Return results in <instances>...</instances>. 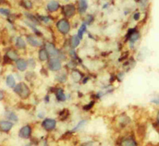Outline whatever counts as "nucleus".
Wrapping results in <instances>:
<instances>
[{"instance_id":"obj_31","label":"nucleus","mask_w":159,"mask_h":146,"mask_svg":"<svg viewBox=\"0 0 159 146\" xmlns=\"http://www.w3.org/2000/svg\"><path fill=\"white\" fill-rule=\"evenodd\" d=\"M139 18H140V14L139 13H136L134 15V19H135V20H138Z\"/></svg>"},{"instance_id":"obj_7","label":"nucleus","mask_w":159,"mask_h":146,"mask_svg":"<svg viewBox=\"0 0 159 146\" xmlns=\"http://www.w3.org/2000/svg\"><path fill=\"white\" fill-rule=\"evenodd\" d=\"M56 124H57V122H56L54 119L46 118L42 122V126H43L45 129H46L48 131H50V130H53L56 127Z\"/></svg>"},{"instance_id":"obj_27","label":"nucleus","mask_w":159,"mask_h":146,"mask_svg":"<svg viewBox=\"0 0 159 146\" xmlns=\"http://www.w3.org/2000/svg\"><path fill=\"white\" fill-rule=\"evenodd\" d=\"M0 14H2V15H5V16H9L10 14V10L6 9V8H0Z\"/></svg>"},{"instance_id":"obj_19","label":"nucleus","mask_w":159,"mask_h":146,"mask_svg":"<svg viewBox=\"0 0 159 146\" xmlns=\"http://www.w3.org/2000/svg\"><path fill=\"white\" fill-rule=\"evenodd\" d=\"M16 46L19 49H26V42L22 38L19 37L16 40Z\"/></svg>"},{"instance_id":"obj_25","label":"nucleus","mask_w":159,"mask_h":146,"mask_svg":"<svg viewBox=\"0 0 159 146\" xmlns=\"http://www.w3.org/2000/svg\"><path fill=\"white\" fill-rule=\"evenodd\" d=\"M57 79L59 82L64 83L67 79V76L64 73H59L58 75H57Z\"/></svg>"},{"instance_id":"obj_26","label":"nucleus","mask_w":159,"mask_h":146,"mask_svg":"<svg viewBox=\"0 0 159 146\" xmlns=\"http://www.w3.org/2000/svg\"><path fill=\"white\" fill-rule=\"evenodd\" d=\"M7 118H9L10 120H11V121H18V117L15 114L14 112H9L7 114Z\"/></svg>"},{"instance_id":"obj_33","label":"nucleus","mask_w":159,"mask_h":146,"mask_svg":"<svg viewBox=\"0 0 159 146\" xmlns=\"http://www.w3.org/2000/svg\"><path fill=\"white\" fill-rule=\"evenodd\" d=\"M84 146H95V144L93 142H88L84 144Z\"/></svg>"},{"instance_id":"obj_13","label":"nucleus","mask_w":159,"mask_h":146,"mask_svg":"<svg viewBox=\"0 0 159 146\" xmlns=\"http://www.w3.org/2000/svg\"><path fill=\"white\" fill-rule=\"evenodd\" d=\"M38 57L39 60L42 62L47 61L49 60V53L46 49H41L38 53Z\"/></svg>"},{"instance_id":"obj_2","label":"nucleus","mask_w":159,"mask_h":146,"mask_svg":"<svg viewBox=\"0 0 159 146\" xmlns=\"http://www.w3.org/2000/svg\"><path fill=\"white\" fill-rule=\"evenodd\" d=\"M57 28L63 34H67L70 31V24L67 19H61L57 23Z\"/></svg>"},{"instance_id":"obj_36","label":"nucleus","mask_w":159,"mask_h":146,"mask_svg":"<svg viewBox=\"0 0 159 146\" xmlns=\"http://www.w3.org/2000/svg\"><path fill=\"white\" fill-rule=\"evenodd\" d=\"M0 3H1V2H0Z\"/></svg>"},{"instance_id":"obj_23","label":"nucleus","mask_w":159,"mask_h":146,"mask_svg":"<svg viewBox=\"0 0 159 146\" xmlns=\"http://www.w3.org/2000/svg\"><path fill=\"white\" fill-rule=\"evenodd\" d=\"M86 124H87V121H86V120H82V121H80V122L79 123H78L77 126H76V127L74 128V129H72V130H73V131H76V130H79V129H82V128H83L84 126H85Z\"/></svg>"},{"instance_id":"obj_35","label":"nucleus","mask_w":159,"mask_h":146,"mask_svg":"<svg viewBox=\"0 0 159 146\" xmlns=\"http://www.w3.org/2000/svg\"><path fill=\"white\" fill-rule=\"evenodd\" d=\"M26 146H31V144H27V145H26Z\"/></svg>"},{"instance_id":"obj_21","label":"nucleus","mask_w":159,"mask_h":146,"mask_svg":"<svg viewBox=\"0 0 159 146\" xmlns=\"http://www.w3.org/2000/svg\"><path fill=\"white\" fill-rule=\"evenodd\" d=\"M121 146H137V144L133 139H126L122 142Z\"/></svg>"},{"instance_id":"obj_18","label":"nucleus","mask_w":159,"mask_h":146,"mask_svg":"<svg viewBox=\"0 0 159 146\" xmlns=\"http://www.w3.org/2000/svg\"><path fill=\"white\" fill-rule=\"evenodd\" d=\"M86 30H87V26H86L85 23H83L79 28V30H78L77 36L80 39H82V38H83V35L86 32Z\"/></svg>"},{"instance_id":"obj_4","label":"nucleus","mask_w":159,"mask_h":146,"mask_svg":"<svg viewBox=\"0 0 159 146\" xmlns=\"http://www.w3.org/2000/svg\"><path fill=\"white\" fill-rule=\"evenodd\" d=\"M45 49H46V51L49 53V56H51V58H57L58 57L59 51L53 44L50 43V42H47L45 45Z\"/></svg>"},{"instance_id":"obj_24","label":"nucleus","mask_w":159,"mask_h":146,"mask_svg":"<svg viewBox=\"0 0 159 146\" xmlns=\"http://www.w3.org/2000/svg\"><path fill=\"white\" fill-rule=\"evenodd\" d=\"M22 5L27 10L31 9L33 6L32 2H31V1H29V0H23L22 2Z\"/></svg>"},{"instance_id":"obj_17","label":"nucleus","mask_w":159,"mask_h":146,"mask_svg":"<svg viewBox=\"0 0 159 146\" xmlns=\"http://www.w3.org/2000/svg\"><path fill=\"white\" fill-rule=\"evenodd\" d=\"M6 82V85H7L9 87L14 88V87H15V79H14V77L12 75H7Z\"/></svg>"},{"instance_id":"obj_30","label":"nucleus","mask_w":159,"mask_h":146,"mask_svg":"<svg viewBox=\"0 0 159 146\" xmlns=\"http://www.w3.org/2000/svg\"><path fill=\"white\" fill-rule=\"evenodd\" d=\"M151 103H154V104H157V105H159V99H153L151 100Z\"/></svg>"},{"instance_id":"obj_12","label":"nucleus","mask_w":159,"mask_h":146,"mask_svg":"<svg viewBox=\"0 0 159 146\" xmlns=\"http://www.w3.org/2000/svg\"><path fill=\"white\" fill-rule=\"evenodd\" d=\"M16 66H17V68L19 71H24L26 70L28 63L24 59H19V60H16Z\"/></svg>"},{"instance_id":"obj_3","label":"nucleus","mask_w":159,"mask_h":146,"mask_svg":"<svg viewBox=\"0 0 159 146\" xmlns=\"http://www.w3.org/2000/svg\"><path fill=\"white\" fill-rule=\"evenodd\" d=\"M61 62L58 58H51L48 63V67L52 71H58L61 69Z\"/></svg>"},{"instance_id":"obj_34","label":"nucleus","mask_w":159,"mask_h":146,"mask_svg":"<svg viewBox=\"0 0 159 146\" xmlns=\"http://www.w3.org/2000/svg\"><path fill=\"white\" fill-rule=\"evenodd\" d=\"M157 125L159 126V111L157 114Z\"/></svg>"},{"instance_id":"obj_6","label":"nucleus","mask_w":159,"mask_h":146,"mask_svg":"<svg viewBox=\"0 0 159 146\" xmlns=\"http://www.w3.org/2000/svg\"><path fill=\"white\" fill-rule=\"evenodd\" d=\"M26 41L31 46L33 47H41L42 45V41L36 37V36H34V35H30L28 36L26 38Z\"/></svg>"},{"instance_id":"obj_14","label":"nucleus","mask_w":159,"mask_h":146,"mask_svg":"<svg viewBox=\"0 0 159 146\" xmlns=\"http://www.w3.org/2000/svg\"><path fill=\"white\" fill-rule=\"evenodd\" d=\"M6 56L9 60H17L18 58V54L14 49H10L6 53Z\"/></svg>"},{"instance_id":"obj_29","label":"nucleus","mask_w":159,"mask_h":146,"mask_svg":"<svg viewBox=\"0 0 159 146\" xmlns=\"http://www.w3.org/2000/svg\"><path fill=\"white\" fill-rule=\"evenodd\" d=\"M41 20H42L44 22H46V23H48L50 21V18H49L48 16H42L41 17Z\"/></svg>"},{"instance_id":"obj_20","label":"nucleus","mask_w":159,"mask_h":146,"mask_svg":"<svg viewBox=\"0 0 159 146\" xmlns=\"http://www.w3.org/2000/svg\"><path fill=\"white\" fill-rule=\"evenodd\" d=\"M138 38H139V34L135 30H132L129 36V39L131 41V43H135V41H136Z\"/></svg>"},{"instance_id":"obj_10","label":"nucleus","mask_w":159,"mask_h":146,"mask_svg":"<svg viewBox=\"0 0 159 146\" xmlns=\"http://www.w3.org/2000/svg\"><path fill=\"white\" fill-rule=\"evenodd\" d=\"M88 9L87 0H78V11L80 14H84Z\"/></svg>"},{"instance_id":"obj_28","label":"nucleus","mask_w":159,"mask_h":146,"mask_svg":"<svg viewBox=\"0 0 159 146\" xmlns=\"http://www.w3.org/2000/svg\"><path fill=\"white\" fill-rule=\"evenodd\" d=\"M92 20H93L92 16V15H88L87 18H86V23H87V24H90V23L92 22Z\"/></svg>"},{"instance_id":"obj_22","label":"nucleus","mask_w":159,"mask_h":146,"mask_svg":"<svg viewBox=\"0 0 159 146\" xmlns=\"http://www.w3.org/2000/svg\"><path fill=\"white\" fill-rule=\"evenodd\" d=\"M72 78L75 82H79V81L81 79L82 75L79 71L75 70V71H73L72 72Z\"/></svg>"},{"instance_id":"obj_16","label":"nucleus","mask_w":159,"mask_h":146,"mask_svg":"<svg viewBox=\"0 0 159 146\" xmlns=\"http://www.w3.org/2000/svg\"><path fill=\"white\" fill-rule=\"evenodd\" d=\"M56 97H57V99L60 102H64L66 99V96L64 95L62 89H58L56 91Z\"/></svg>"},{"instance_id":"obj_32","label":"nucleus","mask_w":159,"mask_h":146,"mask_svg":"<svg viewBox=\"0 0 159 146\" xmlns=\"http://www.w3.org/2000/svg\"><path fill=\"white\" fill-rule=\"evenodd\" d=\"M3 98H4L3 92H2V91L1 90V89H0V101L3 99Z\"/></svg>"},{"instance_id":"obj_5","label":"nucleus","mask_w":159,"mask_h":146,"mask_svg":"<svg viewBox=\"0 0 159 146\" xmlns=\"http://www.w3.org/2000/svg\"><path fill=\"white\" fill-rule=\"evenodd\" d=\"M62 12L66 18H72L76 14V7L72 4H67L63 6Z\"/></svg>"},{"instance_id":"obj_15","label":"nucleus","mask_w":159,"mask_h":146,"mask_svg":"<svg viewBox=\"0 0 159 146\" xmlns=\"http://www.w3.org/2000/svg\"><path fill=\"white\" fill-rule=\"evenodd\" d=\"M80 39L78 38L77 35L72 36V38H71L70 40V45L72 49L76 48L80 45Z\"/></svg>"},{"instance_id":"obj_11","label":"nucleus","mask_w":159,"mask_h":146,"mask_svg":"<svg viewBox=\"0 0 159 146\" xmlns=\"http://www.w3.org/2000/svg\"><path fill=\"white\" fill-rule=\"evenodd\" d=\"M13 127V124L8 121H1L0 122V129L3 132H8Z\"/></svg>"},{"instance_id":"obj_9","label":"nucleus","mask_w":159,"mask_h":146,"mask_svg":"<svg viewBox=\"0 0 159 146\" xmlns=\"http://www.w3.org/2000/svg\"><path fill=\"white\" fill-rule=\"evenodd\" d=\"M46 8H47L48 11L56 12L57 11L59 10V8H60V3H59L57 1H55V0H52V1H49V2H48Z\"/></svg>"},{"instance_id":"obj_8","label":"nucleus","mask_w":159,"mask_h":146,"mask_svg":"<svg viewBox=\"0 0 159 146\" xmlns=\"http://www.w3.org/2000/svg\"><path fill=\"white\" fill-rule=\"evenodd\" d=\"M31 127L30 126H25L20 129L19 131V136L22 138H29V137L31 135Z\"/></svg>"},{"instance_id":"obj_1","label":"nucleus","mask_w":159,"mask_h":146,"mask_svg":"<svg viewBox=\"0 0 159 146\" xmlns=\"http://www.w3.org/2000/svg\"><path fill=\"white\" fill-rule=\"evenodd\" d=\"M14 91L22 99H27L31 95V90L25 83H19L15 85V87H14Z\"/></svg>"}]
</instances>
